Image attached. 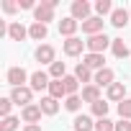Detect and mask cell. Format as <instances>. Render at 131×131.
I'll return each mask as SVG.
<instances>
[{
  "label": "cell",
  "instance_id": "cell-1",
  "mask_svg": "<svg viewBox=\"0 0 131 131\" xmlns=\"http://www.w3.org/2000/svg\"><path fill=\"white\" fill-rule=\"evenodd\" d=\"M111 44H113V39H108L105 34H95V36H88V41H85L88 51H93V54H103V51H105Z\"/></svg>",
  "mask_w": 131,
  "mask_h": 131
},
{
  "label": "cell",
  "instance_id": "cell-2",
  "mask_svg": "<svg viewBox=\"0 0 131 131\" xmlns=\"http://www.w3.org/2000/svg\"><path fill=\"white\" fill-rule=\"evenodd\" d=\"M10 100H13L16 105H21V108L31 105V100H34V90H31V85H23V88H13V93H10Z\"/></svg>",
  "mask_w": 131,
  "mask_h": 131
},
{
  "label": "cell",
  "instance_id": "cell-3",
  "mask_svg": "<svg viewBox=\"0 0 131 131\" xmlns=\"http://www.w3.org/2000/svg\"><path fill=\"white\" fill-rule=\"evenodd\" d=\"M34 57H36V62L49 64V67L57 62V51H54V46H51V44H39V46H36V51H34Z\"/></svg>",
  "mask_w": 131,
  "mask_h": 131
},
{
  "label": "cell",
  "instance_id": "cell-4",
  "mask_svg": "<svg viewBox=\"0 0 131 131\" xmlns=\"http://www.w3.org/2000/svg\"><path fill=\"white\" fill-rule=\"evenodd\" d=\"M5 80H8V85H13V88H23V82L31 80V75H28L23 67H10V70L5 72Z\"/></svg>",
  "mask_w": 131,
  "mask_h": 131
},
{
  "label": "cell",
  "instance_id": "cell-5",
  "mask_svg": "<svg viewBox=\"0 0 131 131\" xmlns=\"http://www.w3.org/2000/svg\"><path fill=\"white\" fill-rule=\"evenodd\" d=\"M90 13H93V5L88 3V0H75V3H72V18L75 21H82L85 23L88 18H93Z\"/></svg>",
  "mask_w": 131,
  "mask_h": 131
},
{
  "label": "cell",
  "instance_id": "cell-6",
  "mask_svg": "<svg viewBox=\"0 0 131 131\" xmlns=\"http://www.w3.org/2000/svg\"><path fill=\"white\" fill-rule=\"evenodd\" d=\"M31 90L36 93V90H49V82H51V77H49V72H44V70H36L34 75H31Z\"/></svg>",
  "mask_w": 131,
  "mask_h": 131
},
{
  "label": "cell",
  "instance_id": "cell-7",
  "mask_svg": "<svg viewBox=\"0 0 131 131\" xmlns=\"http://www.w3.org/2000/svg\"><path fill=\"white\" fill-rule=\"evenodd\" d=\"M62 49H64V54H67V57H80V54H82V49H88V46H85V41H82V39L72 36V39H67V41L62 44Z\"/></svg>",
  "mask_w": 131,
  "mask_h": 131
},
{
  "label": "cell",
  "instance_id": "cell-8",
  "mask_svg": "<svg viewBox=\"0 0 131 131\" xmlns=\"http://www.w3.org/2000/svg\"><path fill=\"white\" fill-rule=\"evenodd\" d=\"M34 18H36V23H49V21H54V8L51 5H46L44 0H41V5H36V10H34Z\"/></svg>",
  "mask_w": 131,
  "mask_h": 131
},
{
  "label": "cell",
  "instance_id": "cell-9",
  "mask_svg": "<svg viewBox=\"0 0 131 131\" xmlns=\"http://www.w3.org/2000/svg\"><path fill=\"white\" fill-rule=\"evenodd\" d=\"M113 82H116V75H113V70H111V67H105V70H98V72H95L93 85H98V88H111Z\"/></svg>",
  "mask_w": 131,
  "mask_h": 131
},
{
  "label": "cell",
  "instance_id": "cell-10",
  "mask_svg": "<svg viewBox=\"0 0 131 131\" xmlns=\"http://www.w3.org/2000/svg\"><path fill=\"white\" fill-rule=\"evenodd\" d=\"M41 116H44V111H41L36 103H31V105H26V108L21 111L23 123H39V121H41Z\"/></svg>",
  "mask_w": 131,
  "mask_h": 131
},
{
  "label": "cell",
  "instance_id": "cell-11",
  "mask_svg": "<svg viewBox=\"0 0 131 131\" xmlns=\"http://www.w3.org/2000/svg\"><path fill=\"white\" fill-rule=\"evenodd\" d=\"M82 64H85V67H90L93 72H98V70H105V57H103V54L88 51V54L82 57Z\"/></svg>",
  "mask_w": 131,
  "mask_h": 131
},
{
  "label": "cell",
  "instance_id": "cell-12",
  "mask_svg": "<svg viewBox=\"0 0 131 131\" xmlns=\"http://www.w3.org/2000/svg\"><path fill=\"white\" fill-rule=\"evenodd\" d=\"M80 26H82V23L75 21L72 16H70V18H62V21H59V34H62V36H67V39H72V36L77 34Z\"/></svg>",
  "mask_w": 131,
  "mask_h": 131
},
{
  "label": "cell",
  "instance_id": "cell-13",
  "mask_svg": "<svg viewBox=\"0 0 131 131\" xmlns=\"http://www.w3.org/2000/svg\"><path fill=\"white\" fill-rule=\"evenodd\" d=\"M82 34H88V36L103 34V18H100V16H93V18H88V21L82 23Z\"/></svg>",
  "mask_w": 131,
  "mask_h": 131
},
{
  "label": "cell",
  "instance_id": "cell-14",
  "mask_svg": "<svg viewBox=\"0 0 131 131\" xmlns=\"http://www.w3.org/2000/svg\"><path fill=\"white\" fill-rule=\"evenodd\" d=\"M8 36H10V41H23V39L28 36V28H26L21 21H13V23L8 26Z\"/></svg>",
  "mask_w": 131,
  "mask_h": 131
},
{
  "label": "cell",
  "instance_id": "cell-15",
  "mask_svg": "<svg viewBox=\"0 0 131 131\" xmlns=\"http://www.w3.org/2000/svg\"><path fill=\"white\" fill-rule=\"evenodd\" d=\"M75 77H77L82 85H93V80H95V72H93L90 67H85V64L80 62L77 67H75Z\"/></svg>",
  "mask_w": 131,
  "mask_h": 131
},
{
  "label": "cell",
  "instance_id": "cell-16",
  "mask_svg": "<svg viewBox=\"0 0 131 131\" xmlns=\"http://www.w3.org/2000/svg\"><path fill=\"white\" fill-rule=\"evenodd\" d=\"M111 23H113L116 28H123L126 23H131V16H128V10H126V8H116V10L111 13Z\"/></svg>",
  "mask_w": 131,
  "mask_h": 131
},
{
  "label": "cell",
  "instance_id": "cell-17",
  "mask_svg": "<svg viewBox=\"0 0 131 131\" xmlns=\"http://www.w3.org/2000/svg\"><path fill=\"white\" fill-rule=\"evenodd\" d=\"M108 100H113V103L126 100V85H123V82H113V85L108 88Z\"/></svg>",
  "mask_w": 131,
  "mask_h": 131
},
{
  "label": "cell",
  "instance_id": "cell-18",
  "mask_svg": "<svg viewBox=\"0 0 131 131\" xmlns=\"http://www.w3.org/2000/svg\"><path fill=\"white\" fill-rule=\"evenodd\" d=\"M80 98H82L85 103H90V105H93V103H98V100H100V88H98V85H85V88H82V93H80Z\"/></svg>",
  "mask_w": 131,
  "mask_h": 131
},
{
  "label": "cell",
  "instance_id": "cell-19",
  "mask_svg": "<svg viewBox=\"0 0 131 131\" xmlns=\"http://www.w3.org/2000/svg\"><path fill=\"white\" fill-rule=\"evenodd\" d=\"M28 36H31L34 41H44V39L49 36V28H46L44 23H36V21H34V23L28 26Z\"/></svg>",
  "mask_w": 131,
  "mask_h": 131
},
{
  "label": "cell",
  "instance_id": "cell-20",
  "mask_svg": "<svg viewBox=\"0 0 131 131\" xmlns=\"http://www.w3.org/2000/svg\"><path fill=\"white\" fill-rule=\"evenodd\" d=\"M39 108L44 111V116H57V111H59V100H54L51 95H46V98H41Z\"/></svg>",
  "mask_w": 131,
  "mask_h": 131
},
{
  "label": "cell",
  "instance_id": "cell-21",
  "mask_svg": "<svg viewBox=\"0 0 131 131\" xmlns=\"http://www.w3.org/2000/svg\"><path fill=\"white\" fill-rule=\"evenodd\" d=\"M72 126H75V131H95V121L90 118V116H77L75 121H72Z\"/></svg>",
  "mask_w": 131,
  "mask_h": 131
},
{
  "label": "cell",
  "instance_id": "cell-22",
  "mask_svg": "<svg viewBox=\"0 0 131 131\" xmlns=\"http://www.w3.org/2000/svg\"><path fill=\"white\" fill-rule=\"evenodd\" d=\"M49 95H51L54 100L67 98V88H64V82H62V80H51V82H49Z\"/></svg>",
  "mask_w": 131,
  "mask_h": 131
},
{
  "label": "cell",
  "instance_id": "cell-23",
  "mask_svg": "<svg viewBox=\"0 0 131 131\" xmlns=\"http://www.w3.org/2000/svg\"><path fill=\"white\" fill-rule=\"evenodd\" d=\"M111 51H113V57H116V59H126V57H128V46H126V41H123V39H113Z\"/></svg>",
  "mask_w": 131,
  "mask_h": 131
},
{
  "label": "cell",
  "instance_id": "cell-24",
  "mask_svg": "<svg viewBox=\"0 0 131 131\" xmlns=\"http://www.w3.org/2000/svg\"><path fill=\"white\" fill-rule=\"evenodd\" d=\"M49 77L51 80H64V77H67V64H64V62H54L49 67Z\"/></svg>",
  "mask_w": 131,
  "mask_h": 131
},
{
  "label": "cell",
  "instance_id": "cell-25",
  "mask_svg": "<svg viewBox=\"0 0 131 131\" xmlns=\"http://www.w3.org/2000/svg\"><path fill=\"white\" fill-rule=\"evenodd\" d=\"M82 103H85V100H82L80 95H67V98H64V108H67L70 113H77V111L82 108Z\"/></svg>",
  "mask_w": 131,
  "mask_h": 131
},
{
  "label": "cell",
  "instance_id": "cell-26",
  "mask_svg": "<svg viewBox=\"0 0 131 131\" xmlns=\"http://www.w3.org/2000/svg\"><path fill=\"white\" fill-rule=\"evenodd\" d=\"M108 108H111V105H108L103 98H100L98 103H93V105H90V111H93V116H95V118H108Z\"/></svg>",
  "mask_w": 131,
  "mask_h": 131
},
{
  "label": "cell",
  "instance_id": "cell-27",
  "mask_svg": "<svg viewBox=\"0 0 131 131\" xmlns=\"http://www.w3.org/2000/svg\"><path fill=\"white\" fill-rule=\"evenodd\" d=\"M93 8H95V13H98L100 18H103V16H111V13L116 10V8H113V3H111V0H98V3H95Z\"/></svg>",
  "mask_w": 131,
  "mask_h": 131
},
{
  "label": "cell",
  "instance_id": "cell-28",
  "mask_svg": "<svg viewBox=\"0 0 131 131\" xmlns=\"http://www.w3.org/2000/svg\"><path fill=\"white\" fill-rule=\"evenodd\" d=\"M62 82H64V88H67V95H77V90H80V80H77L75 75H67Z\"/></svg>",
  "mask_w": 131,
  "mask_h": 131
},
{
  "label": "cell",
  "instance_id": "cell-29",
  "mask_svg": "<svg viewBox=\"0 0 131 131\" xmlns=\"http://www.w3.org/2000/svg\"><path fill=\"white\" fill-rule=\"evenodd\" d=\"M18 123H21V118L8 116V118H3V121H0V131H16V128H18Z\"/></svg>",
  "mask_w": 131,
  "mask_h": 131
},
{
  "label": "cell",
  "instance_id": "cell-30",
  "mask_svg": "<svg viewBox=\"0 0 131 131\" xmlns=\"http://www.w3.org/2000/svg\"><path fill=\"white\" fill-rule=\"evenodd\" d=\"M118 116L126 118V121H131V98H126V100L118 103Z\"/></svg>",
  "mask_w": 131,
  "mask_h": 131
},
{
  "label": "cell",
  "instance_id": "cell-31",
  "mask_svg": "<svg viewBox=\"0 0 131 131\" xmlns=\"http://www.w3.org/2000/svg\"><path fill=\"white\" fill-rule=\"evenodd\" d=\"M95 131H116V123L111 118H98L95 121Z\"/></svg>",
  "mask_w": 131,
  "mask_h": 131
},
{
  "label": "cell",
  "instance_id": "cell-32",
  "mask_svg": "<svg viewBox=\"0 0 131 131\" xmlns=\"http://www.w3.org/2000/svg\"><path fill=\"white\" fill-rule=\"evenodd\" d=\"M16 103L10 100V98H0V116H3V118H8L10 116V108H13Z\"/></svg>",
  "mask_w": 131,
  "mask_h": 131
},
{
  "label": "cell",
  "instance_id": "cell-33",
  "mask_svg": "<svg viewBox=\"0 0 131 131\" xmlns=\"http://www.w3.org/2000/svg\"><path fill=\"white\" fill-rule=\"evenodd\" d=\"M116 131H131V121H126V118L116 121Z\"/></svg>",
  "mask_w": 131,
  "mask_h": 131
},
{
  "label": "cell",
  "instance_id": "cell-34",
  "mask_svg": "<svg viewBox=\"0 0 131 131\" xmlns=\"http://www.w3.org/2000/svg\"><path fill=\"white\" fill-rule=\"evenodd\" d=\"M3 10H5V13H16V10H18V3H13V0H5V3H3Z\"/></svg>",
  "mask_w": 131,
  "mask_h": 131
},
{
  "label": "cell",
  "instance_id": "cell-35",
  "mask_svg": "<svg viewBox=\"0 0 131 131\" xmlns=\"http://www.w3.org/2000/svg\"><path fill=\"white\" fill-rule=\"evenodd\" d=\"M18 8H23V10H36L34 0H18Z\"/></svg>",
  "mask_w": 131,
  "mask_h": 131
},
{
  "label": "cell",
  "instance_id": "cell-36",
  "mask_svg": "<svg viewBox=\"0 0 131 131\" xmlns=\"http://www.w3.org/2000/svg\"><path fill=\"white\" fill-rule=\"evenodd\" d=\"M23 131H41V126H39V123H26Z\"/></svg>",
  "mask_w": 131,
  "mask_h": 131
},
{
  "label": "cell",
  "instance_id": "cell-37",
  "mask_svg": "<svg viewBox=\"0 0 131 131\" xmlns=\"http://www.w3.org/2000/svg\"><path fill=\"white\" fill-rule=\"evenodd\" d=\"M128 16H131V10H128Z\"/></svg>",
  "mask_w": 131,
  "mask_h": 131
}]
</instances>
